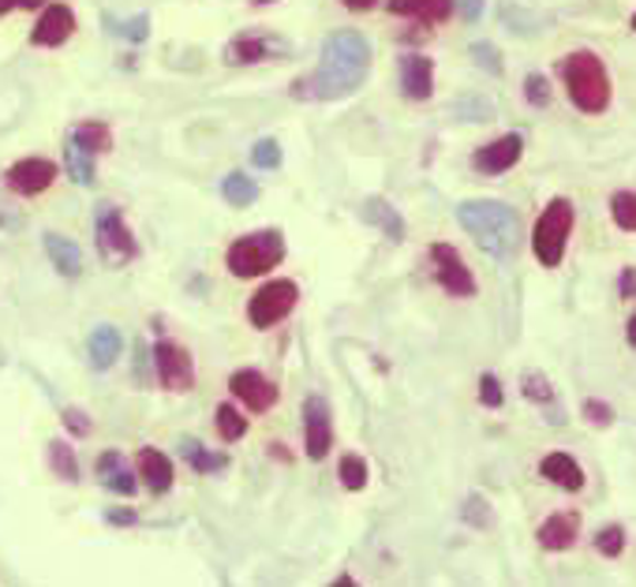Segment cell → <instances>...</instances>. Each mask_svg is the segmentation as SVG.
I'll list each match as a JSON object with an SVG mask.
<instances>
[{"instance_id":"cell-19","label":"cell","mask_w":636,"mask_h":587,"mask_svg":"<svg viewBox=\"0 0 636 587\" xmlns=\"http://www.w3.org/2000/svg\"><path fill=\"white\" fill-rule=\"evenodd\" d=\"M120 352H124V337H120L117 326H94V330H90L87 356H90V367H94V371H109L120 360Z\"/></svg>"},{"instance_id":"cell-7","label":"cell","mask_w":636,"mask_h":587,"mask_svg":"<svg viewBox=\"0 0 636 587\" xmlns=\"http://www.w3.org/2000/svg\"><path fill=\"white\" fill-rule=\"evenodd\" d=\"M296 300H300V285H296V281H266V285H262L255 296L248 300V322L255 330L277 326L281 318L292 315Z\"/></svg>"},{"instance_id":"cell-6","label":"cell","mask_w":636,"mask_h":587,"mask_svg":"<svg viewBox=\"0 0 636 587\" xmlns=\"http://www.w3.org/2000/svg\"><path fill=\"white\" fill-rule=\"evenodd\" d=\"M94 240H98V255L105 266H128L139 259V240L128 229L124 214L113 202H98L94 206Z\"/></svg>"},{"instance_id":"cell-29","label":"cell","mask_w":636,"mask_h":587,"mask_svg":"<svg viewBox=\"0 0 636 587\" xmlns=\"http://www.w3.org/2000/svg\"><path fill=\"white\" fill-rule=\"evenodd\" d=\"M102 23L109 34H117V38H124V42H147L150 38V16L147 12H139V16H131V19H117V16H102Z\"/></svg>"},{"instance_id":"cell-1","label":"cell","mask_w":636,"mask_h":587,"mask_svg":"<svg viewBox=\"0 0 636 587\" xmlns=\"http://www.w3.org/2000/svg\"><path fill=\"white\" fill-rule=\"evenodd\" d=\"M371 45L360 30H333L322 45V60L315 72L300 75L292 83V98L300 101H337L349 98L367 83Z\"/></svg>"},{"instance_id":"cell-18","label":"cell","mask_w":636,"mask_h":587,"mask_svg":"<svg viewBox=\"0 0 636 587\" xmlns=\"http://www.w3.org/2000/svg\"><path fill=\"white\" fill-rule=\"evenodd\" d=\"M535 539H539L543 550H569V546L581 539V516L577 513L547 516V520L539 524V532H535Z\"/></svg>"},{"instance_id":"cell-21","label":"cell","mask_w":636,"mask_h":587,"mask_svg":"<svg viewBox=\"0 0 636 587\" xmlns=\"http://www.w3.org/2000/svg\"><path fill=\"white\" fill-rule=\"evenodd\" d=\"M94 468H98V479H102V487L117 490V494H135V490H139V475L128 468L124 457H120L117 449L102 453Z\"/></svg>"},{"instance_id":"cell-31","label":"cell","mask_w":636,"mask_h":587,"mask_svg":"<svg viewBox=\"0 0 636 587\" xmlns=\"http://www.w3.org/2000/svg\"><path fill=\"white\" fill-rule=\"evenodd\" d=\"M214 427L221 434V442H240L248 434V419L240 416L232 404H218V412H214Z\"/></svg>"},{"instance_id":"cell-38","label":"cell","mask_w":636,"mask_h":587,"mask_svg":"<svg viewBox=\"0 0 636 587\" xmlns=\"http://www.w3.org/2000/svg\"><path fill=\"white\" fill-rule=\"evenodd\" d=\"M524 98H528L532 105L547 109V105H551V83H547V79H543L539 72H532L528 79H524Z\"/></svg>"},{"instance_id":"cell-9","label":"cell","mask_w":636,"mask_h":587,"mask_svg":"<svg viewBox=\"0 0 636 587\" xmlns=\"http://www.w3.org/2000/svg\"><path fill=\"white\" fill-rule=\"evenodd\" d=\"M53 180H57V165L49 158H19L16 165H8L4 172L8 191H16V195L23 199L42 195V191L53 188Z\"/></svg>"},{"instance_id":"cell-32","label":"cell","mask_w":636,"mask_h":587,"mask_svg":"<svg viewBox=\"0 0 636 587\" xmlns=\"http://www.w3.org/2000/svg\"><path fill=\"white\" fill-rule=\"evenodd\" d=\"M337 475H341V487H345V490H363V487H367V479H371V468H367V461L356 457V453H345V457H341Z\"/></svg>"},{"instance_id":"cell-34","label":"cell","mask_w":636,"mask_h":587,"mask_svg":"<svg viewBox=\"0 0 636 587\" xmlns=\"http://www.w3.org/2000/svg\"><path fill=\"white\" fill-rule=\"evenodd\" d=\"M595 550L603 554V558H618L625 550V528L622 524H603L599 532H595Z\"/></svg>"},{"instance_id":"cell-22","label":"cell","mask_w":636,"mask_h":587,"mask_svg":"<svg viewBox=\"0 0 636 587\" xmlns=\"http://www.w3.org/2000/svg\"><path fill=\"white\" fill-rule=\"evenodd\" d=\"M386 8L393 16H408L420 23H446L453 16V0H386Z\"/></svg>"},{"instance_id":"cell-3","label":"cell","mask_w":636,"mask_h":587,"mask_svg":"<svg viewBox=\"0 0 636 587\" xmlns=\"http://www.w3.org/2000/svg\"><path fill=\"white\" fill-rule=\"evenodd\" d=\"M562 83L573 105L588 117H599L610 109V75L607 64L592 53V49H577L562 60Z\"/></svg>"},{"instance_id":"cell-13","label":"cell","mask_w":636,"mask_h":587,"mask_svg":"<svg viewBox=\"0 0 636 587\" xmlns=\"http://www.w3.org/2000/svg\"><path fill=\"white\" fill-rule=\"evenodd\" d=\"M521 154H524V139L517 135V131H509V135L479 146L476 158H472V165H476V172H483V176H502V172H509L513 165H517Z\"/></svg>"},{"instance_id":"cell-41","label":"cell","mask_w":636,"mask_h":587,"mask_svg":"<svg viewBox=\"0 0 636 587\" xmlns=\"http://www.w3.org/2000/svg\"><path fill=\"white\" fill-rule=\"evenodd\" d=\"M464 520L479 524V528H487V524H491L487 502H483V498H479V494H476V498H468V502H464Z\"/></svg>"},{"instance_id":"cell-48","label":"cell","mask_w":636,"mask_h":587,"mask_svg":"<svg viewBox=\"0 0 636 587\" xmlns=\"http://www.w3.org/2000/svg\"><path fill=\"white\" fill-rule=\"evenodd\" d=\"M625 337H629V344H633V348H636V315L629 318V333H625Z\"/></svg>"},{"instance_id":"cell-23","label":"cell","mask_w":636,"mask_h":587,"mask_svg":"<svg viewBox=\"0 0 636 587\" xmlns=\"http://www.w3.org/2000/svg\"><path fill=\"white\" fill-rule=\"evenodd\" d=\"M46 255L57 266L60 277H79V273H83V251L68 236H60V232H49L46 236Z\"/></svg>"},{"instance_id":"cell-17","label":"cell","mask_w":636,"mask_h":587,"mask_svg":"<svg viewBox=\"0 0 636 587\" xmlns=\"http://www.w3.org/2000/svg\"><path fill=\"white\" fill-rule=\"evenodd\" d=\"M401 94L408 101H427L434 94V60L423 53H408L401 60Z\"/></svg>"},{"instance_id":"cell-30","label":"cell","mask_w":636,"mask_h":587,"mask_svg":"<svg viewBox=\"0 0 636 587\" xmlns=\"http://www.w3.org/2000/svg\"><path fill=\"white\" fill-rule=\"evenodd\" d=\"M49 468H53L64 483H79V457L68 442H49Z\"/></svg>"},{"instance_id":"cell-36","label":"cell","mask_w":636,"mask_h":587,"mask_svg":"<svg viewBox=\"0 0 636 587\" xmlns=\"http://www.w3.org/2000/svg\"><path fill=\"white\" fill-rule=\"evenodd\" d=\"M521 386H524V397L528 401H539V404H554V389H551V382L543 378L539 371H528L521 378Z\"/></svg>"},{"instance_id":"cell-27","label":"cell","mask_w":636,"mask_h":587,"mask_svg":"<svg viewBox=\"0 0 636 587\" xmlns=\"http://www.w3.org/2000/svg\"><path fill=\"white\" fill-rule=\"evenodd\" d=\"M64 169H68V176H72L75 184H83V188L94 184V176H98L94 154H90V150H83L79 143H72V139L64 143Z\"/></svg>"},{"instance_id":"cell-33","label":"cell","mask_w":636,"mask_h":587,"mask_svg":"<svg viewBox=\"0 0 636 587\" xmlns=\"http://www.w3.org/2000/svg\"><path fill=\"white\" fill-rule=\"evenodd\" d=\"M610 217L625 232H636V191H614L610 195Z\"/></svg>"},{"instance_id":"cell-44","label":"cell","mask_w":636,"mask_h":587,"mask_svg":"<svg viewBox=\"0 0 636 587\" xmlns=\"http://www.w3.org/2000/svg\"><path fill=\"white\" fill-rule=\"evenodd\" d=\"M34 8H46V0H0V16H8V12H34Z\"/></svg>"},{"instance_id":"cell-43","label":"cell","mask_w":636,"mask_h":587,"mask_svg":"<svg viewBox=\"0 0 636 587\" xmlns=\"http://www.w3.org/2000/svg\"><path fill=\"white\" fill-rule=\"evenodd\" d=\"M105 524H113V528H131V524H139V513L135 509H109Z\"/></svg>"},{"instance_id":"cell-5","label":"cell","mask_w":636,"mask_h":587,"mask_svg":"<svg viewBox=\"0 0 636 587\" xmlns=\"http://www.w3.org/2000/svg\"><path fill=\"white\" fill-rule=\"evenodd\" d=\"M573 202L569 199H551L547 210L539 214L532 229V251L535 259L543 262L547 270H558L562 259H565V247H569V236H573Z\"/></svg>"},{"instance_id":"cell-2","label":"cell","mask_w":636,"mask_h":587,"mask_svg":"<svg viewBox=\"0 0 636 587\" xmlns=\"http://www.w3.org/2000/svg\"><path fill=\"white\" fill-rule=\"evenodd\" d=\"M457 225L476 240L483 255L506 262L521 247V214L498 199H464L457 206Z\"/></svg>"},{"instance_id":"cell-10","label":"cell","mask_w":636,"mask_h":587,"mask_svg":"<svg viewBox=\"0 0 636 587\" xmlns=\"http://www.w3.org/2000/svg\"><path fill=\"white\" fill-rule=\"evenodd\" d=\"M431 262H434V277H438V285L450 292V296H476V277H472V270L464 266V259L457 255V247L453 244H434L431 247Z\"/></svg>"},{"instance_id":"cell-24","label":"cell","mask_w":636,"mask_h":587,"mask_svg":"<svg viewBox=\"0 0 636 587\" xmlns=\"http://www.w3.org/2000/svg\"><path fill=\"white\" fill-rule=\"evenodd\" d=\"M180 457H184L188 468L199 472V475H214V472H225L229 468L225 453H210L199 438H180Z\"/></svg>"},{"instance_id":"cell-15","label":"cell","mask_w":636,"mask_h":587,"mask_svg":"<svg viewBox=\"0 0 636 587\" xmlns=\"http://www.w3.org/2000/svg\"><path fill=\"white\" fill-rule=\"evenodd\" d=\"M285 49L289 45L277 42V38L259 34V30H244V34H236L225 45V60L229 64H259V60H270V57L285 53Z\"/></svg>"},{"instance_id":"cell-28","label":"cell","mask_w":636,"mask_h":587,"mask_svg":"<svg viewBox=\"0 0 636 587\" xmlns=\"http://www.w3.org/2000/svg\"><path fill=\"white\" fill-rule=\"evenodd\" d=\"M221 199H225L229 206H251V202L259 199V184L248 172H229V176L221 180Z\"/></svg>"},{"instance_id":"cell-14","label":"cell","mask_w":636,"mask_h":587,"mask_svg":"<svg viewBox=\"0 0 636 587\" xmlns=\"http://www.w3.org/2000/svg\"><path fill=\"white\" fill-rule=\"evenodd\" d=\"M229 389H232V397L244 401L251 412H270L277 404V386L266 378V374H259V371H251V367L232 374Z\"/></svg>"},{"instance_id":"cell-26","label":"cell","mask_w":636,"mask_h":587,"mask_svg":"<svg viewBox=\"0 0 636 587\" xmlns=\"http://www.w3.org/2000/svg\"><path fill=\"white\" fill-rule=\"evenodd\" d=\"M68 139L79 143L83 150H90L94 158L113 150V131H109V124H102V120H83V124H75L72 131H68Z\"/></svg>"},{"instance_id":"cell-40","label":"cell","mask_w":636,"mask_h":587,"mask_svg":"<svg viewBox=\"0 0 636 587\" xmlns=\"http://www.w3.org/2000/svg\"><path fill=\"white\" fill-rule=\"evenodd\" d=\"M60 416H64V427L72 431L75 438H87V434L94 431V427H90V419H87V412H79V408H64Z\"/></svg>"},{"instance_id":"cell-39","label":"cell","mask_w":636,"mask_h":587,"mask_svg":"<svg viewBox=\"0 0 636 587\" xmlns=\"http://www.w3.org/2000/svg\"><path fill=\"white\" fill-rule=\"evenodd\" d=\"M468 53L479 60V68H483V72L502 75V57H498V49H494V45H487V42H476V45L468 49Z\"/></svg>"},{"instance_id":"cell-8","label":"cell","mask_w":636,"mask_h":587,"mask_svg":"<svg viewBox=\"0 0 636 587\" xmlns=\"http://www.w3.org/2000/svg\"><path fill=\"white\" fill-rule=\"evenodd\" d=\"M154 374L169 393H188L195 386V363H191V352L180 341H169V337H158V344H154Z\"/></svg>"},{"instance_id":"cell-42","label":"cell","mask_w":636,"mask_h":587,"mask_svg":"<svg viewBox=\"0 0 636 587\" xmlns=\"http://www.w3.org/2000/svg\"><path fill=\"white\" fill-rule=\"evenodd\" d=\"M584 419H592L595 427H610L614 412L603 401H584Z\"/></svg>"},{"instance_id":"cell-45","label":"cell","mask_w":636,"mask_h":587,"mask_svg":"<svg viewBox=\"0 0 636 587\" xmlns=\"http://www.w3.org/2000/svg\"><path fill=\"white\" fill-rule=\"evenodd\" d=\"M457 4H461V12H464V19H468V23H479L483 0H457Z\"/></svg>"},{"instance_id":"cell-11","label":"cell","mask_w":636,"mask_h":587,"mask_svg":"<svg viewBox=\"0 0 636 587\" xmlns=\"http://www.w3.org/2000/svg\"><path fill=\"white\" fill-rule=\"evenodd\" d=\"M333 445V423H330V404L326 397H307L304 401V449L311 461H322Z\"/></svg>"},{"instance_id":"cell-37","label":"cell","mask_w":636,"mask_h":587,"mask_svg":"<svg viewBox=\"0 0 636 587\" xmlns=\"http://www.w3.org/2000/svg\"><path fill=\"white\" fill-rule=\"evenodd\" d=\"M502 401H506V393H502V382L498 374H483L479 378V404L483 408H502Z\"/></svg>"},{"instance_id":"cell-46","label":"cell","mask_w":636,"mask_h":587,"mask_svg":"<svg viewBox=\"0 0 636 587\" xmlns=\"http://www.w3.org/2000/svg\"><path fill=\"white\" fill-rule=\"evenodd\" d=\"M633 296H636V266L622 273V300H633Z\"/></svg>"},{"instance_id":"cell-49","label":"cell","mask_w":636,"mask_h":587,"mask_svg":"<svg viewBox=\"0 0 636 587\" xmlns=\"http://www.w3.org/2000/svg\"><path fill=\"white\" fill-rule=\"evenodd\" d=\"M633 30H636V12H633Z\"/></svg>"},{"instance_id":"cell-47","label":"cell","mask_w":636,"mask_h":587,"mask_svg":"<svg viewBox=\"0 0 636 587\" xmlns=\"http://www.w3.org/2000/svg\"><path fill=\"white\" fill-rule=\"evenodd\" d=\"M345 8H352V12H371V8L378 4V0H341Z\"/></svg>"},{"instance_id":"cell-16","label":"cell","mask_w":636,"mask_h":587,"mask_svg":"<svg viewBox=\"0 0 636 587\" xmlns=\"http://www.w3.org/2000/svg\"><path fill=\"white\" fill-rule=\"evenodd\" d=\"M135 461H139V479H143V487L154 494V498L173 490V461H169V453L154 449V445H143Z\"/></svg>"},{"instance_id":"cell-25","label":"cell","mask_w":636,"mask_h":587,"mask_svg":"<svg viewBox=\"0 0 636 587\" xmlns=\"http://www.w3.org/2000/svg\"><path fill=\"white\" fill-rule=\"evenodd\" d=\"M363 217L371 221V225H378L386 236L397 244V240H405V221H401L397 210L390 206L386 199H378V195H371L367 202H363Z\"/></svg>"},{"instance_id":"cell-4","label":"cell","mask_w":636,"mask_h":587,"mask_svg":"<svg viewBox=\"0 0 636 587\" xmlns=\"http://www.w3.org/2000/svg\"><path fill=\"white\" fill-rule=\"evenodd\" d=\"M229 270L232 277L240 281H251V277H262V273L277 270L285 262V236L277 229H262V232H248L240 236L236 244L229 247Z\"/></svg>"},{"instance_id":"cell-35","label":"cell","mask_w":636,"mask_h":587,"mask_svg":"<svg viewBox=\"0 0 636 587\" xmlns=\"http://www.w3.org/2000/svg\"><path fill=\"white\" fill-rule=\"evenodd\" d=\"M251 165L262 169V172L277 169L281 165V143H277V139H259V143L251 146Z\"/></svg>"},{"instance_id":"cell-12","label":"cell","mask_w":636,"mask_h":587,"mask_svg":"<svg viewBox=\"0 0 636 587\" xmlns=\"http://www.w3.org/2000/svg\"><path fill=\"white\" fill-rule=\"evenodd\" d=\"M72 34H75V12H72V8H68V4H49V8H42V19L34 23V30H30V45L57 49V45H64Z\"/></svg>"},{"instance_id":"cell-20","label":"cell","mask_w":636,"mask_h":587,"mask_svg":"<svg viewBox=\"0 0 636 587\" xmlns=\"http://www.w3.org/2000/svg\"><path fill=\"white\" fill-rule=\"evenodd\" d=\"M539 472H543V479L558 483V487L569 494L584 490V468L569 457V453H547V457L539 461Z\"/></svg>"}]
</instances>
